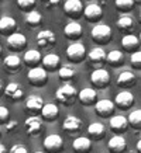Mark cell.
<instances>
[{"label": "cell", "instance_id": "cell-1", "mask_svg": "<svg viewBox=\"0 0 141 153\" xmlns=\"http://www.w3.org/2000/svg\"><path fill=\"white\" fill-rule=\"evenodd\" d=\"M78 96H79V93H78L76 88L69 83H65L64 86H61L55 93L56 100L59 102H62L64 105H72V104L75 102Z\"/></svg>", "mask_w": 141, "mask_h": 153}, {"label": "cell", "instance_id": "cell-2", "mask_svg": "<svg viewBox=\"0 0 141 153\" xmlns=\"http://www.w3.org/2000/svg\"><path fill=\"white\" fill-rule=\"evenodd\" d=\"M90 37L96 44H107L112 39V28L107 24H96L90 31Z\"/></svg>", "mask_w": 141, "mask_h": 153}, {"label": "cell", "instance_id": "cell-3", "mask_svg": "<svg viewBox=\"0 0 141 153\" xmlns=\"http://www.w3.org/2000/svg\"><path fill=\"white\" fill-rule=\"evenodd\" d=\"M27 77H28V82L33 84V86H44L47 83V79H48V74H47V70L45 68H40V66H35V68H31L28 70L27 73Z\"/></svg>", "mask_w": 141, "mask_h": 153}, {"label": "cell", "instance_id": "cell-4", "mask_svg": "<svg viewBox=\"0 0 141 153\" xmlns=\"http://www.w3.org/2000/svg\"><path fill=\"white\" fill-rule=\"evenodd\" d=\"M90 83L93 84L94 87H106L110 83V73L106 69H96L90 73Z\"/></svg>", "mask_w": 141, "mask_h": 153}, {"label": "cell", "instance_id": "cell-5", "mask_svg": "<svg viewBox=\"0 0 141 153\" xmlns=\"http://www.w3.org/2000/svg\"><path fill=\"white\" fill-rule=\"evenodd\" d=\"M64 11L70 19H78L83 14V4L80 0H66L64 3Z\"/></svg>", "mask_w": 141, "mask_h": 153}, {"label": "cell", "instance_id": "cell-6", "mask_svg": "<svg viewBox=\"0 0 141 153\" xmlns=\"http://www.w3.org/2000/svg\"><path fill=\"white\" fill-rule=\"evenodd\" d=\"M44 148L50 153H58L64 149V140H62L59 135L56 134L48 135L47 138L44 139Z\"/></svg>", "mask_w": 141, "mask_h": 153}, {"label": "cell", "instance_id": "cell-7", "mask_svg": "<svg viewBox=\"0 0 141 153\" xmlns=\"http://www.w3.org/2000/svg\"><path fill=\"white\" fill-rule=\"evenodd\" d=\"M56 42L55 33L51 30H42L37 34V44L40 48H50L54 47V44Z\"/></svg>", "mask_w": 141, "mask_h": 153}, {"label": "cell", "instance_id": "cell-8", "mask_svg": "<svg viewBox=\"0 0 141 153\" xmlns=\"http://www.w3.org/2000/svg\"><path fill=\"white\" fill-rule=\"evenodd\" d=\"M85 53H86L85 45L80 44V42H74V44L69 45L68 49H66V56H68L70 60H74V62H80V60L85 58Z\"/></svg>", "mask_w": 141, "mask_h": 153}, {"label": "cell", "instance_id": "cell-9", "mask_svg": "<svg viewBox=\"0 0 141 153\" xmlns=\"http://www.w3.org/2000/svg\"><path fill=\"white\" fill-rule=\"evenodd\" d=\"M24 128H26V132L31 136H35L38 132H41L42 129V121L40 117L37 115H31L26 118L24 121Z\"/></svg>", "mask_w": 141, "mask_h": 153}, {"label": "cell", "instance_id": "cell-10", "mask_svg": "<svg viewBox=\"0 0 141 153\" xmlns=\"http://www.w3.org/2000/svg\"><path fill=\"white\" fill-rule=\"evenodd\" d=\"M26 44H27V38L24 37L21 33H13L10 34L9 37H7V47L10 49H13V51H20V49H23L26 47Z\"/></svg>", "mask_w": 141, "mask_h": 153}, {"label": "cell", "instance_id": "cell-11", "mask_svg": "<svg viewBox=\"0 0 141 153\" xmlns=\"http://www.w3.org/2000/svg\"><path fill=\"white\" fill-rule=\"evenodd\" d=\"M116 25H117V28L122 31V33L130 34V31H133V30H134V27H136V21H134V19H133L130 14L124 13V14H122V16L117 19Z\"/></svg>", "mask_w": 141, "mask_h": 153}, {"label": "cell", "instance_id": "cell-12", "mask_svg": "<svg viewBox=\"0 0 141 153\" xmlns=\"http://www.w3.org/2000/svg\"><path fill=\"white\" fill-rule=\"evenodd\" d=\"M133 102H134V96L128 90H123L114 97V104L120 107V108H123V110L124 108H130L133 105Z\"/></svg>", "mask_w": 141, "mask_h": 153}, {"label": "cell", "instance_id": "cell-13", "mask_svg": "<svg viewBox=\"0 0 141 153\" xmlns=\"http://www.w3.org/2000/svg\"><path fill=\"white\" fill-rule=\"evenodd\" d=\"M136 82L137 77L134 72H131V70H123L117 77V86L122 88H130L131 86L136 84Z\"/></svg>", "mask_w": 141, "mask_h": 153}, {"label": "cell", "instance_id": "cell-14", "mask_svg": "<svg viewBox=\"0 0 141 153\" xmlns=\"http://www.w3.org/2000/svg\"><path fill=\"white\" fill-rule=\"evenodd\" d=\"M83 14L89 21H99L102 19V16H103V10H102L100 4H98V3H89L85 7Z\"/></svg>", "mask_w": 141, "mask_h": 153}, {"label": "cell", "instance_id": "cell-15", "mask_svg": "<svg viewBox=\"0 0 141 153\" xmlns=\"http://www.w3.org/2000/svg\"><path fill=\"white\" fill-rule=\"evenodd\" d=\"M109 125H110V129L112 131L120 134V132H124V131L128 128L130 122H128V118H126L124 115H114L110 118Z\"/></svg>", "mask_w": 141, "mask_h": 153}, {"label": "cell", "instance_id": "cell-16", "mask_svg": "<svg viewBox=\"0 0 141 153\" xmlns=\"http://www.w3.org/2000/svg\"><path fill=\"white\" fill-rule=\"evenodd\" d=\"M114 105H116V104H114L112 100L103 98V100H99V101L96 102L94 110H96V112H98L100 117H107L114 111Z\"/></svg>", "mask_w": 141, "mask_h": 153}, {"label": "cell", "instance_id": "cell-17", "mask_svg": "<svg viewBox=\"0 0 141 153\" xmlns=\"http://www.w3.org/2000/svg\"><path fill=\"white\" fill-rule=\"evenodd\" d=\"M82 124H83V122H82L80 118H78V117H75V115H69L64 120L62 126H64V129H65L66 132L75 134V132L82 129Z\"/></svg>", "mask_w": 141, "mask_h": 153}, {"label": "cell", "instance_id": "cell-18", "mask_svg": "<svg viewBox=\"0 0 141 153\" xmlns=\"http://www.w3.org/2000/svg\"><path fill=\"white\" fill-rule=\"evenodd\" d=\"M88 59L93 65H102V63H104L107 60V53L104 52L103 48L96 47L88 53Z\"/></svg>", "mask_w": 141, "mask_h": 153}, {"label": "cell", "instance_id": "cell-19", "mask_svg": "<svg viewBox=\"0 0 141 153\" xmlns=\"http://www.w3.org/2000/svg\"><path fill=\"white\" fill-rule=\"evenodd\" d=\"M21 63H23V60L20 59V56H17V55H9V56H6L4 60H3L4 69L7 72H10V73L19 72L21 69Z\"/></svg>", "mask_w": 141, "mask_h": 153}, {"label": "cell", "instance_id": "cell-20", "mask_svg": "<svg viewBox=\"0 0 141 153\" xmlns=\"http://www.w3.org/2000/svg\"><path fill=\"white\" fill-rule=\"evenodd\" d=\"M4 94L11 100H20L24 96L23 86L20 83H9L4 88Z\"/></svg>", "mask_w": 141, "mask_h": 153}, {"label": "cell", "instance_id": "cell-21", "mask_svg": "<svg viewBox=\"0 0 141 153\" xmlns=\"http://www.w3.org/2000/svg\"><path fill=\"white\" fill-rule=\"evenodd\" d=\"M16 28H17V23H16V20L13 17L4 16V17L0 19V31L3 34H7V37L10 34L16 33Z\"/></svg>", "mask_w": 141, "mask_h": 153}, {"label": "cell", "instance_id": "cell-22", "mask_svg": "<svg viewBox=\"0 0 141 153\" xmlns=\"http://www.w3.org/2000/svg\"><path fill=\"white\" fill-rule=\"evenodd\" d=\"M126 146H127V142L122 135H114V136L110 138V140H109V149H110L113 153L124 152V150H126Z\"/></svg>", "mask_w": 141, "mask_h": 153}, {"label": "cell", "instance_id": "cell-23", "mask_svg": "<svg viewBox=\"0 0 141 153\" xmlns=\"http://www.w3.org/2000/svg\"><path fill=\"white\" fill-rule=\"evenodd\" d=\"M42 58H44V56H42L37 49H28V51H26V53H24V56H23V62L26 65L31 66V68H35L37 63L42 62Z\"/></svg>", "mask_w": 141, "mask_h": 153}, {"label": "cell", "instance_id": "cell-24", "mask_svg": "<svg viewBox=\"0 0 141 153\" xmlns=\"http://www.w3.org/2000/svg\"><path fill=\"white\" fill-rule=\"evenodd\" d=\"M96 90L92 87H85L82 88L79 91V96H78V98H79V101L83 104V105H90V104H93L94 100H96Z\"/></svg>", "mask_w": 141, "mask_h": 153}, {"label": "cell", "instance_id": "cell-25", "mask_svg": "<svg viewBox=\"0 0 141 153\" xmlns=\"http://www.w3.org/2000/svg\"><path fill=\"white\" fill-rule=\"evenodd\" d=\"M64 34L68 39H76L82 35V25L79 23H75V21L68 23L64 28Z\"/></svg>", "mask_w": 141, "mask_h": 153}, {"label": "cell", "instance_id": "cell-26", "mask_svg": "<svg viewBox=\"0 0 141 153\" xmlns=\"http://www.w3.org/2000/svg\"><path fill=\"white\" fill-rule=\"evenodd\" d=\"M72 148L75 150L76 153H88L92 149V142H90L89 138H86V136H79V138H76L74 140V145H72Z\"/></svg>", "mask_w": 141, "mask_h": 153}, {"label": "cell", "instance_id": "cell-27", "mask_svg": "<svg viewBox=\"0 0 141 153\" xmlns=\"http://www.w3.org/2000/svg\"><path fill=\"white\" fill-rule=\"evenodd\" d=\"M122 45L126 51H131V52H136L137 48L140 47V38L133 35V34H126L122 39Z\"/></svg>", "mask_w": 141, "mask_h": 153}, {"label": "cell", "instance_id": "cell-28", "mask_svg": "<svg viewBox=\"0 0 141 153\" xmlns=\"http://www.w3.org/2000/svg\"><path fill=\"white\" fill-rule=\"evenodd\" d=\"M26 107H27L30 111H41L42 107H44V100H42L40 96H35V94H31L28 96L27 100H26Z\"/></svg>", "mask_w": 141, "mask_h": 153}, {"label": "cell", "instance_id": "cell-29", "mask_svg": "<svg viewBox=\"0 0 141 153\" xmlns=\"http://www.w3.org/2000/svg\"><path fill=\"white\" fill-rule=\"evenodd\" d=\"M59 114V110H58V107L55 104H52V102H48V104H44L41 110V117L42 118H45V120H55L56 117Z\"/></svg>", "mask_w": 141, "mask_h": 153}, {"label": "cell", "instance_id": "cell-30", "mask_svg": "<svg viewBox=\"0 0 141 153\" xmlns=\"http://www.w3.org/2000/svg\"><path fill=\"white\" fill-rule=\"evenodd\" d=\"M104 132H106V128H104V125L100 124V122H92V124L88 126V134H89L93 139H102L104 136Z\"/></svg>", "mask_w": 141, "mask_h": 153}, {"label": "cell", "instance_id": "cell-31", "mask_svg": "<svg viewBox=\"0 0 141 153\" xmlns=\"http://www.w3.org/2000/svg\"><path fill=\"white\" fill-rule=\"evenodd\" d=\"M76 74V69L74 66L70 65H62L58 70V76H59V79L64 80V82H69L75 77Z\"/></svg>", "mask_w": 141, "mask_h": 153}, {"label": "cell", "instance_id": "cell-32", "mask_svg": "<svg viewBox=\"0 0 141 153\" xmlns=\"http://www.w3.org/2000/svg\"><path fill=\"white\" fill-rule=\"evenodd\" d=\"M59 65V56L56 53H47L42 58V66L48 70H54Z\"/></svg>", "mask_w": 141, "mask_h": 153}, {"label": "cell", "instance_id": "cell-33", "mask_svg": "<svg viewBox=\"0 0 141 153\" xmlns=\"http://www.w3.org/2000/svg\"><path fill=\"white\" fill-rule=\"evenodd\" d=\"M123 60H124V55H123L122 51H118V49H113L107 53V62L109 65H113V66H117L120 63H123Z\"/></svg>", "mask_w": 141, "mask_h": 153}, {"label": "cell", "instance_id": "cell-34", "mask_svg": "<svg viewBox=\"0 0 141 153\" xmlns=\"http://www.w3.org/2000/svg\"><path fill=\"white\" fill-rule=\"evenodd\" d=\"M41 21H42L41 13H38V11H35V10L27 11V14H26V23H27L28 25H31V27H37V25L41 24Z\"/></svg>", "mask_w": 141, "mask_h": 153}, {"label": "cell", "instance_id": "cell-35", "mask_svg": "<svg viewBox=\"0 0 141 153\" xmlns=\"http://www.w3.org/2000/svg\"><path fill=\"white\" fill-rule=\"evenodd\" d=\"M128 122H130V126L136 128V129H140L141 128V110H134L133 112H130Z\"/></svg>", "mask_w": 141, "mask_h": 153}, {"label": "cell", "instance_id": "cell-36", "mask_svg": "<svg viewBox=\"0 0 141 153\" xmlns=\"http://www.w3.org/2000/svg\"><path fill=\"white\" fill-rule=\"evenodd\" d=\"M134 3H136V0H114L116 7H117L123 14L127 13V11H130V10L134 7Z\"/></svg>", "mask_w": 141, "mask_h": 153}, {"label": "cell", "instance_id": "cell-37", "mask_svg": "<svg viewBox=\"0 0 141 153\" xmlns=\"http://www.w3.org/2000/svg\"><path fill=\"white\" fill-rule=\"evenodd\" d=\"M17 4L21 10L31 11V9L35 6V0H17Z\"/></svg>", "mask_w": 141, "mask_h": 153}, {"label": "cell", "instance_id": "cell-38", "mask_svg": "<svg viewBox=\"0 0 141 153\" xmlns=\"http://www.w3.org/2000/svg\"><path fill=\"white\" fill-rule=\"evenodd\" d=\"M130 62L134 68L141 70V51H136L133 52L131 56H130Z\"/></svg>", "mask_w": 141, "mask_h": 153}, {"label": "cell", "instance_id": "cell-39", "mask_svg": "<svg viewBox=\"0 0 141 153\" xmlns=\"http://www.w3.org/2000/svg\"><path fill=\"white\" fill-rule=\"evenodd\" d=\"M10 153H28V150L24 145H13L10 149Z\"/></svg>", "mask_w": 141, "mask_h": 153}, {"label": "cell", "instance_id": "cell-40", "mask_svg": "<svg viewBox=\"0 0 141 153\" xmlns=\"http://www.w3.org/2000/svg\"><path fill=\"white\" fill-rule=\"evenodd\" d=\"M7 117H9V108H6L4 105L0 107V120H2V122H4L6 120H7Z\"/></svg>", "mask_w": 141, "mask_h": 153}, {"label": "cell", "instance_id": "cell-41", "mask_svg": "<svg viewBox=\"0 0 141 153\" xmlns=\"http://www.w3.org/2000/svg\"><path fill=\"white\" fill-rule=\"evenodd\" d=\"M14 128H17V121H10L9 124H6V132H11Z\"/></svg>", "mask_w": 141, "mask_h": 153}, {"label": "cell", "instance_id": "cell-42", "mask_svg": "<svg viewBox=\"0 0 141 153\" xmlns=\"http://www.w3.org/2000/svg\"><path fill=\"white\" fill-rule=\"evenodd\" d=\"M59 3H61V0H50L47 7H55V6H58Z\"/></svg>", "mask_w": 141, "mask_h": 153}, {"label": "cell", "instance_id": "cell-43", "mask_svg": "<svg viewBox=\"0 0 141 153\" xmlns=\"http://www.w3.org/2000/svg\"><path fill=\"white\" fill-rule=\"evenodd\" d=\"M137 150H138V152L141 153V139L138 140V142H137Z\"/></svg>", "mask_w": 141, "mask_h": 153}, {"label": "cell", "instance_id": "cell-44", "mask_svg": "<svg viewBox=\"0 0 141 153\" xmlns=\"http://www.w3.org/2000/svg\"><path fill=\"white\" fill-rule=\"evenodd\" d=\"M0 153H6V148H4V145H0Z\"/></svg>", "mask_w": 141, "mask_h": 153}, {"label": "cell", "instance_id": "cell-45", "mask_svg": "<svg viewBox=\"0 0 141 153\" xmlns=\"http://www.w3.org/2000/svg\"><path fill=\"white\" fill-rule=\"evenodd\" d=\"M48 1H50V0H41V3H42V4H44V6H45V7H47Z\"/></svg>", "mask_w": 141, "mask_h": 153}, {"label": "cell", "instance_id": "cell-46", "mask_svg": "<svg viewBox=\"0 0 141 153\" xmlns=\"http://www.w3.org/2000/svg\"><path fill=\"white\" fill-rule=\"evenodd\" d=\"M136 1H137V3H141V0H136Z\"/></svg>", "mask_w": 141, "mask_h": 153}, {"label": "cell", "instance_id": "cell-47", "mask_svg": "<svg viewBox=\"0 0 141 153\" xmlns=\"http://www.w3.org/2000/svg\"><path fill=\"white\" fill-rule=\"evenodd\" d=\"M34 153H44V152H40V150H38V152H34Z\"/></svg>", "mask_w": 141, "mask_h": 153}, {"label": "cell", "instance_id": "cell-48", "mask_svg": "<svg viewBox=\"0 0 141 153\" xmlns=\"http://www.w3.org/2000/svg\"><path fill=\"white\" fill-rule=\"evenodd\" d=\"M138 38H140V44H141V34H140V37H138Z\"/></svg>", "mask_w": 141, "mask_h": 153}, {"label": "cell", "instance_id": "cell-49", "mask_svg": "<svg viewBox=\"0 0 141 153\" xmlns=\"http://www.w3.org/2000/svg\"><path fill=\"white\" fill-rule=\"evenodd\" d=\"M140 19H141V13H140Z\"/></svg>", "mask_w": 141, "mask_h": 153}, {"label": "cell", "instance_id": "cell-50", "mask_svg": "<svg viewBox=\"0 0 141 153\" xmlns=\"http://www.w3.org/2000/svg\"><path fill=\"white\" fill-rule=\"evenodd\" d=\"M112 153H113V152H112Z\"/></svg>", "mask_w": 141, "mask_h": 153}]
</instances>
